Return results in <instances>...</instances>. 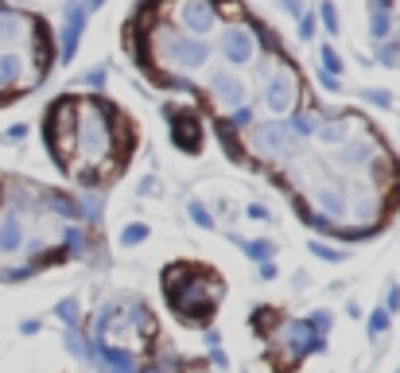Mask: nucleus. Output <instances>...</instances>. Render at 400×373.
Returning a JSON list of instances; mask_svg holds the SVG:
<instances>
[{
  "label": "nucleus",
  "instance_id": "obj_2",
  "mask_svg": "<svg viewBox=\"0 0 400 373\" xmlns=\"http://www.w3.org/2000/svg\"><path fill=\"white\" fill-rule=\"evenodd\" d=\"M51 62L47 28L35 16L0 4V101L16 98L43 78Z\"/></svg>",
  "mask_w": 400,
  "mask_h": 373
},
{
  "label": "nucleus",
  "instance_id": "obj_3",
  "mask_svg": "<svg viewBox=\"0 0 400 373\" xmlns=\"http://www.w3.org/2000/svg\"><path fill=\"white\" fill-rule=\"evenodd\" d=\"M191 276L195 280H186V268H167V300L183 315L186 323H210V315H214V304L218 295H206V284H218V272L202 265H191Z\"/></svg>",
  "mask_w": 400,
  "mask_h": 373
},
{
  "label": "nucleus",
  "instance_id": "obj_1",
  "mask_svg": "<svg viewBox=\"0 0 400 373\" xmlns=\"http://www.w3.org/2000/svg\"><path fill=\"white\" fill-rule=\"evenodd\" d=\"M47 144L70 179L109 183L125 171L137 128L117 105L98 98H62L47 113Z\"/></svg>",
  "mask_w": 400,
  "mask_h": 373
}]
</instances>
